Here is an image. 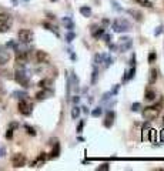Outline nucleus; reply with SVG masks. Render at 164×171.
<instances>
[{"label": "nucleus", "instance_id": "12", "mask_svg": "<svg viewBox=\"0 0 164 171\" xmlns=\"http://www.w3.org/2000/svg\"><path fill=\"white\" fill-rule=\"evenodd\" d=\"M50 144L53 145V150H51V153H50L49 158H57V157L60 155V144H59L57 138L50 140Z\"/></svg>", "mask_w": 164, "mask_h": 171}, {"label": "nucleus", "instance_id": "32", "mask_svg": "<svg viewBox=\"0 0 164 171\" xmlns=\"http://www.w3.org/2000/svg\"><path fill=\"white\" fill-rule=\"evenodd\" d=\"M44 27H46L47 30H50V32H53V33L56 34V36H59V32L56 30V27H54V26H51L50 23H44Z\"/></svg>", "mask_w": 164, "mask_h": 171}, {"label": "nucleus", "instance_id": "2", "mask_svg": "<svg viewBox=\"0 0 164 171\" xmlns=\"http://www.w3.org/2000/svg\"><path fill=\"white\" fill-rule=\"evenodd\" d=\"M17 110L19 113L22 114V116H30L33 111V104L32 101L29 100L27 97H24V98H20V101L17 104Z\"/></svg>", "mask_w": 164, "mask_h": 171}, {"label": "nucleus", "instance_id": "34", "mask_svg": "<svg viewBox=\"0 0 164 171\" xmlns=\"http://www.w3.org/2000/svg\"><path fill=\"white\" fill-rule=\"evenodd\" d=\"M24 128H26V131H27V134H30V135H33V137L36 135V130H34L33 127H30L29 124H26V126H24Z\"/></svg>", "mask_w": 164, "mask_h": 171}, {"label": "nucleus", "instance_id": "15", "mask_svg": "<svg viewBox=\"0 0 164 171\" xmlns=\"http://www.w3.org/2000/svg\"><path fill=\"white\" fill-rule=\"evenodd\" d=\"M157 79H159V71H157V69H151L150 73H148V83H150V84H154V83L157 81Z\"/></svg>", "mask_w": 164, "mask_h": 171}, {"label": "nucleus", "instance_id": "41", "mask_svg": "<svg viewBox=\"0 0 164 171\" xmlns=\"http://www.w3.org/2000/svg\"><path fill=\"white\" fill-rule=\"evenodd\" d=\"M101 37H104V42L107 43V44H109V43H111V34H103Z\"/></svg>", "mask_w": 164, "mask_h": 171}, {"label": "nucleus", "instance_id": "29", "mask_svg": "<svg viewBox=\"0 0 164 171\" xmlns=\"http://www.w3.org/2000/svg\"><path fill=\"white\" fill-rule=\"evenodd\" d=\"M138 5L144 6V7H153V3H151V0H136Z\"/></svg>", "mask_w": 164, "mask_h": 171}, {"label": "nucleus", "instance_id": "21", "mask_svg": "<svg viewBox=\"0 0 164 171\" xmlns=\"http://www.w3.org/2000/svg\"><path fill=\"white\" fill-rule=\"evenodd\" d=\"M147 137L150 138L151 143H156L157 138H159V134L156 133V130H154V128H150V130H148V135H147Z\"/></svg>", "mask_w": 164, "mask_h": 171}, {"label": "nucleus", "instance_id": "38", "mask_svg": "<svg viewBox=\"0 0 164 171\" xmlns=\"http://www.w3.org/2000/svg\"><path fill=\"white\" fill-rule=\"evenodd\" d=\"M163 30H164V27L163 26H159L156 30H154V36H160V34L163 33Z\"/></svg>", "mask_w": 164, "mask_h": 171}, {"label": "nucleus", "instance_id": "27", "mask_svg": "<svg viewBox=\"0 0 164 171\" xmlns=\"http://www.w3.org/2000/svg\"><path fill=\"white\" fill-rule=\"evenodd\" d=\"M103 63H104V69H107V67H110V66L113 64V57H111V56H109V54H106V56H104Z\"/></svg>", "mask_w": 164, "mask_h": 171}, {"label": "nucleus", "instance_id": "26", "mask_svg": "<svg viewBox=\"0 0 164 171\" xmlns=\"http://www.w3.org/2000/svg\"><path fill=\"white\" fill-rule=\"evenodd\" d=\"M104 56H106V54H96V56H94V60H93V63H94V66H98V64H101L103 63V60H104Z\"/></svg>", "mask_w": 164, "mask_h": 171}, {"label": "nucleus", "instance_id": "35", "mask_svg": "<svg viewBox=\"0 0 164 171\" xmlns=\"http://www.w3.org/2000/svg\"><path fill=\"white\" fill-rule=\"evenodd\" d=\"M140 108H141V104H140V103H133L131 107H130V110H131V111H134V113L138 111Z\"/></svg>", "mask_w": 164, "mask_h": 171}, {"label": "nucleus", "instance_id": "20", "mask_svg": "<svg viewBox=\"0 0 164 171\" xmlns=\"http://www.w3.org/2000/svg\"><path fill=\"white\" fill-rule=\"evenodd\" d=\"M80 14L83 17H90L91 16V9L88 7V6H82L80 7Z\"/></svg>", "mask_w": 164, "mask_h": 171}, {"label": "nucleus", "instance_id": "6", "mask_svg": "<svg viewBox=\"0 0 164 171\" xmlns=\"http://www.w3.org/2000/svg\"><path fill=\"white\" fill-rule=\"evenodd\" d=\"M17 37H19V42L23 43V44H26V43H32L33 39H34V34H33L32 30H29V29H22L19 34H17Z\"/></svg>", "mask_w": 164, "mask_h": 171}, {"label": "nucleus", "instance_id": "44", "mask_svg": "<svg viewBox=\"0 0 164 171\" xmlns=\"http://www.w3.org/2000/svg\"><path fill=\"white\" fill-rule=\"evenodd\" d=\"M71 100H73V103H74V104H77V103L80 101V97H79V96H74L73 98H71Z\"/></svg>", "mask_w": 164, "mask_h": 171}, {"label": "nucleus", "instance_id": "23", "mask_svg": "<svg viewBox=\"0 0 164 171\" xmlns=\"http://www.w3.org/2000/svg\"><path fill=\"white\" fill-rule=\"evenodd\" d=\"M134 73H136V67L133 66L130 70H127V71H126V76H124V81H128L130 79H133V77H134Z\"/></svg>", "mask_w": 164, "mask_h": 171}, {"label": "nucleus", "instance_id": "40", "mask_svg": "<svg viewBox=\"0 0 164 171\" xmlns=\"http://www.w3.org/2000/svg\"><path fill=\"white\" fill-rule=\"evenodd\" d=\"M11 137H13V128H9V130H7V133H6V138L7 140H11Z\"/></svg>", "mask_w": 164, "mask_h": 171}, {"label": "nucleus", "instance_id": "31", "mask_svg": "<svg viewBox=\"0 0 164 171\" xmlns=\"http://www.w3.org/2000/svg\"><path fill=\"white\" fill-rule=\"evenodd\" d=\"M74 39H76V33H73V30H70V32L67 33V36H66V40L69 43H71Z\"/></svg>", "mask_w": 164, "mask_h": 171}, {"label": "nucleus", "instance_id": "47", "mask_svg": "<svg viewBox=\"0 0 164 171\" xmlns=\"http://www.w3.org/2000/svg\"><path fill=\"white\" fill-rule=\"evenodd\" d=\"M103 24H104V26H107V24H110V21L107 20V19H104V20H103Z\"/></svg>", "mask_w": 164, "mask_h": 171}, {"label": "nucleus", "instance_id": "14", "mask_svg": "<svg viewBox=\"0 0 164 171\" xmlns=\"http://www.w3.org/2000/svg\"><path fill=\"white\" fill-rule=\"evenodd\" d=\"M46 160H47V155H46V153H42V154L39 155L37 158H36V160L32 163V167H40V166H43Z\"/></svg>", "mask_w": 164, "mask_h": 171}, {"label": "nucleus", "instance_id": "10", "mask_svg": "<svg viewBox=\"0 0 164 171\" xmlns=\"http://www.w3.org/2000/svg\"><path fill=\"white\" fill-rule=\"evenodd\" d=\"M51 96H53V90L51 89H42V91L36 93V100L37 101H43V100H46V98H49Z\"/></svg>", "mask_w": 164, "mask_h": 171}, {"label": "nucleus", "instance_id": "30", "mask_svg": "<svg viewBox=\"0 0 164 171\" xmlns=\"http://www.w3.org/2000/svg\"><path fill=\"white\" fill-rule=\"evenodd\" d=\"M101 114H103V108H101V107H97V108H94L93 111H91V116H93V117H100Z\"/></svg>", "mask_w": 164, "mask_h": 171}, {"label": "nucleus", "instance_id": "25", "mask_svg": "<svg viewBox=\"0 0 164 171\" xmlns=\"http://www.w3.org/2000/svg\"><path fill=\"white\" fill-rule=\"evenodd\" d=\"M80 113H82V108L76 106L74 108H73V110H71V118H73V120L79 118V117H80Z\"/></svg>", "mask_w": 164, "mask_h": 171}, {"label": "nucleus", "instance_id": "19", "mask_svg": "<svg viewBox=\"0 0 164 171\" xmlns=\"http://www.w3.org/2000/svg\"><path fill=\"white\" fill-rule=\"evenodd\" d=\"M51 84H53L51 79H43V80L39 81V87H40V89H50Z\"/></svg>", "mask_w": 164, "mask_h": 171}, {"label": "nucleus", "instance_id": "43", "mask_svg": "<svg viewBox=\"0 0 164 171\" xmlns=\"http://www.w3.org/2000/svg\"><path fill=\"white\" fill-rule=\"evenodd\" d=\"M160 141H161V143H164V128L160 131Z\"/></svg>", "mask_w": 164, "mask_h": 171}, {"label": "nucleus", "instance_id": "37", "mask_svg": "<svg viewBox=\"0 0 164 171\" xmlns=\"http://www.w3.org/2000/svg\"><path fill=\"white\" fill-rule=\"evenodd\" d=\"M113 96H114V94H113L111 91H107V93H104V94H103V97H101V101H107V100L111 98Z\"/></svg>", "mask_w": 164, "mask_h": 171}, {"label": "nucleus", "instance_id": "4", "mask_svg": "<svg viewBox=\"0 0 164 171\" xmlns=\"http://www.w3.org/2000/svg\"><path fill=\"white\" fill-rule=\"evenodd\" d=\"M13 19L9 13H0V33H6L10 30Z\"/></svg>", "mask_w": 164, "mask_h": 171}, {"label": "nucleus", "instance_id": "24", "mask_svg": "<svg viewBox=\"0 0 164 171\" xmlns=\"http://www.w3.org/2000/svg\"><path fill=\"white\" fill-rule=\"evenodd\" d=\"M11 96L14 97V98H24V97H27V93H26V91H22V90H16L11 93Z\"/></svg>", "mask_w": 164, "mask_h": 171}, {"label": "nucleus", "instance_id": "49", "mask_svg": "<svg viewBox=\"0 0 164 171\" xmlns=\"http://www.w3.org/2000/svg\"><path fill=\"white\" fill-rule=\"evenodd\" d=\"M163 124H164V117H163Z\"/></svg>", "mask_w": 164, "mask_h": 171}, {"label": "nucleus", "instance_id": "33", "mask_svg": "<svg viewBox=\"0 0 164 171\" xmlns=\"http://www.w3.org/2000/svg\"><path fill=\"white\" fill-rule=\"evenodd\" d=\"M156 59H157V54H156V51H150L148 53V63H154L156 61Z\"/></svg>", "mask_w": 164, "mask_h": 171}, {"label": "nucleus", "instance_id": "11", "mask_svg": "<svg viewBox=\"0 0 164 171\" xmlns=\"http://www.w3.org/2000/svg\"><path fill=\"white\" fill-rule=\"evenodd\" d=\"M36 61L39 64H47L50 61L49 54L46 53V51H43V50H37L36 51Z\"/></svg>", "mask_w": 164, "mask_h": 171}, {"label": "nucleus", "instance_id": "1", "mask_svg": "<svg viewBox=\"0 0 164 171\" xmlns=\"http://www.w3.org/2000/svg\"><path fill=\"white\" fill-rule=\"evenodd\" d=\"M160 111H161V106L160 104H156V106H148V107H144L141 111V116L144 120L147 121H153L156 118L159 117Z\"/></svg>", "mask_w": 164, "mask_h": 171}, {"label": "nucleus", "instance_id": "8", "mask_svg": "<svg viewBox=\"0 0 164 171\" xmlns=\"http://www.w3.org/2000/svg\"><path fill=\"white\" fill-rule=\"evenodd\" d=\"M11 164H13L14 168H20V167H23L24 164H26V155L22 154V153L14 154L13 157H11Z\"/></svg>", "mask_w": 164, "mask_h": 171}, {"label": "nucleus", "instance_id": "45", "mask_svg": "<svg viewBox=\"0 0 164 171\" xmlns=\"http://www.w3.org/2000/svg\"><path fill=\"white\" fill-rule=\"evenodd\" d=\"M80 108H82V111H83V113H86V114H88V108H87L86 106H84V107H80Z\"/></svg>", "mask_w": 164, "mask_h": 171}, {"label": "nucleus", "instance_id": "18", "mask_svg": "<svg viewBox=\"0 0 164 171\" xmlns=\"http://www.w3.org/2000/svg\"><path fill=\"white\" fill-rule=\"evenodd\" d=\"M127 13H128V14H130V16L133 17V19H134L136 21H141V20H143V14L140 13V11L133 10V9H131V10H128Z\"/></svg>", "mask_w": 164, "mask_h": 171}, {"label": "nucleus", "instance_id": "48", "mask_svg": "<svg viewBox=\"0 0 164 171\" xmlns=\"http://www.w3.org/2000/svg\"><path fill=\"white\" fill-rule=\"evenodd\" d=\"M51 2H57V0H51Z\"/></svg>", "mask_w": 164, "mask_h": 171}, {"label": "nucleus", "instance_id": "9", "mask_svg": "<svg viewBox=\"0 0 164 171\" xmlns=\"http://www.w3.org/2000/svg\"><path fill=\"white\" fill-rule=\"evenodd\" d=\"M114 120H116V113L113 110H109V111L106 113V117H104V127L106 128H111L113 127V124H114Z\"/></svg>", "mask_w": 164, "mask_h": 171}, {"label": "nucleus", "instance_id": "3", "mask_svg": "<svg viewBox=\"0 0 164 171\" xmlns=\"http://www.w3.org/2000/svg\"><path fill=\"white\" fill-rule=\"evenodd\" d=\"M111 27H113V30H114L116 33H126L131 29L130 23H128L126 19H116V20L113 21Z\"/></svg>", "mask_w": 164, "mask_h": 171}, {"label": "nucleus", "instance_id": "39", "mask_svg": "<svg viewBox=\"0 0 164 171\" xmlns=\"http://www.w3.org/2000/svg\"><path fill=\"white\" fill-rule=\"evenodd\" d=\"M84 123H86L84 120H82V121L79 123V126H77V133H82V131H83V127H84Z\"/></svg>", "mask_w": 164, "mask_h": 171}, {"label": "nucleus", "instance_id": "50", "mask_svg": "<svg viewBox=\"0 0 164 171\" xmlns=\"http://www.w3.org/2000/svg\"><path fill=\"white\" fill-rule=\"evenodd\" d=\"M24 2H29V0H24Z\"/></svg>", "mask_w": 164, "mask_h": 171}, {"label": "nucleus", "instance_id": "13", "mask_svg": "<svg viewBox=\"0 0 164 171\" xmlns=\"http://www.w3.org/2000/svg\"><path fill=\"white\" fill-rule=\"evenodd\" d=\"M9 60H10V53L6 48L0 47V66H5Z\"/></svg>", "mask_w": 164, "mask_h": 171}, {"label": "nucleus", "instance_id": "5", "mask_svg": "<svg viewBox=\"0 0 164 171\" xmlns=\"http://www.w3.org/2000/svg\"><path fill=\"white\" fill-rule=\"evenodd\" d=\"M14 80L22 86V87H24V89H27L29 86H30L29 76L26 74V71H24V70H17L16 73H14Z\"/></svg>", "mask_w": 164, "mask_h": 171}, {"label": "nucleus", "instance_id": "36", "mask_svg": "<svg viewBox=\"0 0 164 171\" xmlns=\"http://www.w3.org/2000/svg\"><path fill=\"white\" fill-rule=\"evenodd\" d=\"M110 170V164L109 163H104V164H101V166L97 167V171H107Z\"/></svg>", "mask_w": 164, "mask_h": 171}, {"label": "nucleus", "instance_id": "17", "mask_svg": "<svg viewBox=\"0 0 164 171\" xmlns=\"http://www.w3.org/2000/svg\"><path fill=\"white\" fill-rule=\"evenodd\" d=\"M63 24H64V27L70 32V30H73L74 29V23H73V20H71L70 17H63Z\"/></svg>", "mask_w": 164, "mask_h": 171}, {"label": "nucleus", "instance_id": "16", "mask_svg": "<svg viewBox=\"0 0 164 171\" xmlns=\"http://www.w3.org/2000/svg\"><path fill=\"white\" fill-rule=\"evenodd\" d=\"M104 34V27H94L93 30H91V36H93V39H100L101 36Z\"/></svg>", "mask_w": 164, "mask_h": 171}, {"label": "nucleus", "instance_id": "28", "mask_svg": "<svg viewBox=\"0 0 164 171\" xmlns=\"http://www.w3.org/2000/svg\"><path fill=\"white\" fill-rule=\"evenodd\" d=\"M97 76H98L97 66H94V67H93V73H91V84H96V80H97Z\"/></svg>", "mask_w": 164, "mask_h": 171}, {"label": "nucleus", "instance_id": "42", "mask_svg": "<svg viewBox=\"0 0 164 171\" xmlns=\"http://www.w3.org/2000/svg\"><path fill=\"white\" fill-rule=\"evenodd\" d=\"M109 48H110V50H113V51H114V50H117V44H113V43H109Z\"/></svg>", "mask_w": 164, "mask_h": 171}, {"label": "nucleus", "instance_id": "46", "mask_svg": "<svg viewBox=\"0 0 164 171\" xmlns=\"http://www.w3.org/2000/svg\"><path fill=\"white\" fill-rule=\"evenodd\" d=\"M6 154V150L5 148H0V157H3Z\"/></svg>", "mask_w": 164, "mask_h": 171}, {"label": "nucleus", "instance_id": "22", "mask_svg": "<svg viewBox=\"0 0 164 171\" xmlns=\"http://www.w3.org/2000/svg\"><path fill=\"white\" fill-rule=\"evenodd\" d=\"M144 97H146V100H147V101H154V100H156V91L148 89V90L146 91Z\"/></svg>", "mask_w": 164, "mask_h": 171}, {"label": "nucleus", "instance_id": "7", "mask_svg": "<svg viewBox=\"0 0 164 171\" xmlns=\"http://www.w3.org/2000/svg\"><path fill=\"white\" fill-rule=\"evenodd\" d=\"M131 47H133V40H131L130 37H127V36L121 37V39H120V43H119V46H117L119 51H121V53H124V51H128Z\"/></svg>", "mask_w": 164, "mask_h": 171}]
</instances>
